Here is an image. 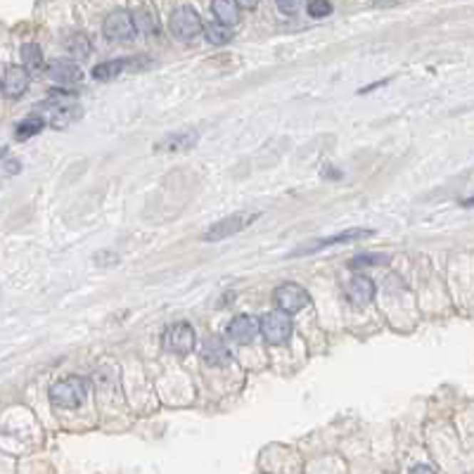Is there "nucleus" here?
Wrapping results in <instances>:
<instances>
[{
    "mask_svg": "<svg viewBox=\"0 0 474 474\" xmlns=\"http://www.w3.org/2000/svg\"><path fill=\"white\" fill-rule=\"evenodd\" d=\"M197 138L200 133L197 130H176V133H169L166 138L157 143V150L159 152H187L190 148H195L197 145Z\"/></svg>",
    "mask_w": 474,
    "mask_h": 474,
    "instance_id": "2eb2a0df",
    "label": "nucleus"
},
{
    "mask_svg": "<svg viewBox=\"0 0 474 474\" xmlns=\"http://www.w3.org/2000/svg\"><path fill=\"white\" fill-rule=\"evenodd\" d=\"M309 14L311 17H316V19H323V17H327V14L332 12V5L330 3H325V0H313V3H309Z\"/></svg>",
    "mask_w": 474,
    "mask_h": 474,
    "instance_id": "b1692460",
    "label": "nucleus"
},
{
    "mask_svg": "<svg viewBox=\"0 0 474 474\" xmlns=\"http://www.w3.org/2000/svg\"><path fill=\"white\" fill-rule=\"evenodd\" d=\"M261 332V320H257L254 316H235L228 325V337L237 344H252L257 339V334Z\"/></svg>",
    "mask_w": 474,
    "mask_h": 474,
    "instance_id": "9b49d317",
    "label": "nucleus"
},
{
    "mask_svg": "<svg viewBox=\"0 0 474 474\" xmlns=\"http://www.w3.org/2000/svg\"><path fill=\"white\" fill-rule=\"evenodd\" d=\"M150 67V60L145 55H138V57H126V60H109V62H102L98 67H93V76L98 78V81H109V78H116L121 76L126 69H145Z\"/></svg>",
    "mask_w": 474,
    "mask_h": 474,
    "instance_id": "6e6552de",
    "label": "nucleus"
},
{
    "mask_svg": "<svg viewBox=\"0 0 474 474\" xmlns=\"http://www.w3.org/2000/svg\"><path fill=\"white\" fill-rule=\"evenodd\" d=\"M211 10H214L216 19L225 26H232L239 21V5L232 3V0H216V3L211 5Z\"/></svg>",
    "mask_w": 474,
    "mask_h": 474,
    "instance_id": "f3484780",
    "label": "nucleus"
},
{
    "mask_svg": "<svg viewBox=\"0 0 474 474\" xmlns=\"http://www.w3.org/2000/svg\"><path fill=\"white\" fill-rule=\"evenodd\" d=\"M273 302L278 304V311L287 313V316H294V313H299L311 304V297H309V292H306L304 287H299V284L284 282L273 292Z\"/></svg>",
    "mask_w": 474,
    "mask_h": 474,
    "instance_id": "20e7f679",
    "label": "nucleus"
},
{
    "mask_svg": "<svg viewBox=\"0 0 474 474\" xmlns=\"http://www.w3.org/2000/svg\"><path fill=\"white\" fill-rule=\"evenodd\" d=\"M299 7H302V5H299V3H284V0H280V3H278V10H280V12H284V14H292V12H297Z\"/></svg>",
    "mask_w": 474,
    "mask_h": 474,
    "instance_id": "393cba45",
    "label": "nucleus"
},
{
    "mask_svg": "<svg viewBox=\"0 0 474 474\" xmlns=\"http://www.w3.org/2000/svg\"><path fill=\"white\" fill-rule=\"evenodd\" d=\"M164 346L176 356H187L195 349V330L187 323L171 325L164 334Z\"/></svg>",
    "mask_w": 474,
    "mask_h": 474,
    "instance_id": "1a4fd4ad",
    "label": "nucleus"
},
{
    "mask_svg": "<svg viewBox=\"0 0 474 474\" xmlns=\"http://www.w3.org/2000/svg\"><path fill=\"white\" fill-rule=\"evenodd\" d=\"M375 230H368V228H351L346 232H337V235L332 237H325V239H318V242H311L302 247V249L292 252V257H306V254H313V252H320V249H327V247L332 244H344V242H356V239H366V237H373Z\"/></svg>",
    "mask_w": 474,
    "mask_h": 474,
    "instance_id": "9d476101",
    "label": "nucleus"
},
{
    "mask_svg": "<svg viewBox=\"0 0 474 474\" xmlns=\"http://www.w3.org/2000/svg\"><path fill=\"white\" fill-rule=\"evenodd\" d=\"M48 76L53 78L57 86H74L83 78V71L71 60H55L48 67Z\"/></svg>",
    "mask_w": 474,
    "mask_h": 474,
    "instance_id": "4468645a",
    "label": "nucleus"
},
{
    "mask_svg": "<svg viewBox=\"0 0 474 474\" xmlns=\"http://www.w3.org/2000/svg\"><path fill=\"white\" fill-rule=\"evenodd\" d=\"M391 261L389 254H359L349 261V268L359 271V268H375V266H386Z\"/></svg>",
    "mask_w": 474,
    "mask_h": 474,
    "instance_id": "412c9836",
    "label": "nucleus"
},
{
    "mask_svg": "<svg viewBox=\"0 0 474 474\" xmlns=\"http://www.w3.org/2000/svg\"><path fill=\"white\" fill-rule=\"evenodd\" d=\"M41 116L46 119L53 128H67L71 121L81 119V105L74 98V93L67 91H50L48 100L38 107Z\"/></svg>",
    "mask_w": 474,
    "mask_h": 474,
    "instance_id": "f257e3e1",
    "label": "nucleus"
},
{
    "mask_svg": "<svg viewBox=\"0 0 474 474\" xmlns=\"http://www.w3.org/2000/svg\"><path fill=\"white\" fill-rule=\"evenodd\" d=\"M204 36H207V41L211 43V46H225V43L232 41L230 26L221 24V21H211V24L204 26Z\"/></svg>",
    "mask_w": 474,
    "mask_h": 474,
    "instance_id": "aec40b11",
    "label": "nucleus"
},
{
    "mask_svg": "<svg viewBox=\"0 0 474 474\" xmlns=\"http://www.w3.org/2000/svg\"><path fill=\"white\" fill-rule=\"evenodd\" d=\"M67 50L71 57H76V60H86V57L91 55V38L86 34H74L69 36L67 41Z\"/></svg>",
    "mask_w": 474,
    "mask_h": 474,
    "instance_id": "5701e85b",
    "label": "nucleus"
},
{
    "mask_svg": "<svg viewBox=\"0 0 474 474\" xmlns=\"http://www.w3.org/2000/svg\"><path fill=\"white\" fill-rule=\"evenodd\" d=\"M43 126H46V119H43L41 114H31V116H26V119L17 126V130H14V138H17V140H29V138H34L36 133H41Z\"/></svg>",
    "mask_w": 474,
    "mask_h": 474,
    "instance_id": "6ab92c4d",
    "label": "nucleus"
},
{
    "mask_svg": "<svg viewBox=\"0 0 474 474\" xmlns=\"http://www.w3.org/2000/svg\"><path fill=\"white\" fill-rule=\"evenodd\" d=\"M254 218H257V214H232L228 218H223V221L211 225V228L202 235V239L204 242H218V239L232 237V235H237V232H242Z\"/></svg>",
    "mask_w": 474,
    "mask_h": 474,
    "instance_id": "423d86ee",
    "label": "nucleus"
},
{
    "mask_svg": "<svg viewBox=\"0 0 474 474\" xmlns=\"http://www.w3.org/2000/svg\"><path fill=\"white\" fill-rule=\"evenodd\" d=\"M202 361L207 366H225L230 361V351L218 337H209L202 346Z\"/></svg>",
    "mask_w": 474,
    "mask_h": 474,
    "instance_id": "dca6fc26",
    "label": "nucleus"
},
{
    "mask_svg": "<svg viewBox=\"0 0 474 474\" xmlns=\"http://www.w3.org/2000/svg\"><path fill=\"white\" fill-rule=\"evenodd\" d=\"M102 31L109 41H128L133 38L135 34V21H133V14L128 10H114L109 12L105 21H102Z\"/></svg>",
    "mask_w": 474,
    "mask_h": 474,
    "instance_id": "0eeeda50",
    "label": "nucleus"
},
{
    "mask_svg": "<svg viewBox=\"0 0 474 474\" xmlns=\"http://www.w3.org/2000/svg\"><path fill=\"white\" fill-rule=\"evenodd\" d=\"M19 169H21V164H19V162H10V159H7V162H5V173H7V176L17 173Z\"/></svg>",
    "mask_w": 474,
    "mask_h": 474,
    "instance_id": "a878e982",
    "label": "nucleus"
},
{
    "mask_svg": "<svg viewBox=\"0 0 474 474\" xmlns=\"http://www.w3.org/2000/svg\"><path fill=\"white\" fill-rule=\"evenodd\" d=\"M474 204V197H470V200H465V207H472Z\"/></svg>",
    "mask_w": 474,
    "mask_h": 474,
    "instance_id": "cd10ccee",
    "label": "nucleus"
},
{
    "mask_svg": "<svg viewBox=\"0 0 474 474\" xmlns=\"http://www.w3.org/2000/svg\"><path fill=\"white\" fill-rule=\"evenodd\" d=\"M344 294L354 306H366L375 299V282L370 280L368 275H354V278L346 282Z\"/></svg>",
    "mask_w": 474,
    "mask_h": 474,
    "instance_id": "f8f14e48",
    "label": "nucleus"
},
{
    "mask_svg": "<svg viewBox=\"0 0 474 474\" xmlns=\"http://www.w3.org/2000/svg\"><path fill=\"white\" fill-rule=\"evenodd\" d=\"M261 334H264V339L268 344L273 346H280L284 341L289 339L292 334V320L287 313L282 311H271L266 313L264 320H261Z\"/></svg>",
    "mask_w": 474,
    "mask_h": 474,
    "instance_id": "39448f33",
    "label": "nucleus"
},
{
    "mask_svg": "<svg viewBox=\"0 0 474 474\" xmlns=\"http://www.w3.org/2000/svg\"><path fill=\"white\" fill-rule=\"evenodd\" d=\"M171 31L180 41H195L204 31L202 19L192 7L180 5L171 12Z\"/></svg>",
    "mask_w": 474,
    "mask_h": 474,
    "instance_id": "7ed1b4c3",
    "label": "nucleus"
},
{
    "mask_svg": "<svg viewBox=\"0 0 474 474\" xmlns=\"http://www.w3.org/2000/svg\"><path fill=\"white\" fill-rule=\"evenodd\" d=\"M86 391H88V384L83 377H67L50 386V398L60 408H78L83 403Z\"/></svg>",
    "mask_w": 474,
    "mask_h": 474,
    "instance_id": "f03ea898",
    "label": "nucleus"
},
{
    "mask_svg": "<svg viewBox=\"0 0 474 474\" xmlns=\"http://www.w3.org/2000/svg\"><path fill=\"white\" fill-rule=\"evenodd\" d=\"M29 83H31V74L19 67V64H12V67L5 69L3 76V93L7 98H21L29 91Z\"/></svg>",
    "mask_w": 474,
    "mask_h": 474,
    "instance_id": "ddd939ff",
    "label": "nucleus"
},
{
    "mask_svg": "<svg viewBox=\"0 0 474 474\" xmlns=\"http://www.w3.org/2000/svg\"><path fill=\"white\" fill-rule=\"evenodd\" d=\"M411 474H436L432 468H427V465H418V468H413Z\"/></svg>",
    "mask_w": 474,
    "mask_h": 474,
    "instance_id": "bb28decb",
    "label": "nucleus"
},
{
    "mask_svg": "<svg viewBox=\"0 0 474 474\" xmlns=\"http://www.w3.org/2000/svg\"><path fill=\"white\" fill-rule=\"evenodd\" d=\"M21 57H24V69L31 74V71H41L43 69V53L36 43H26L21 46Z\"/></svg>",
    "mask_w": 474,
    "mask_h": 474,
    "instance_id": "4be33fe9",
    "label": "nucleus"
},
{
    "mask_svg": "<svg viewBox=\"0 0 474 474\" xmlns=\"http://www.w3.org/2000/svg\"><path fill=\"white\" fill-rule=\"evenodd\" d=\"M133 14V21H135V31L138 34H157L159 31V24H157V17L152 14V10L148 7H138V10L130 12Z\"/></svg>",
    "mask_w": 474,
    "mask_h": 474,
    "instance_id": "a211bd4d",
    "label": "nucleus"
}]
</instances>
